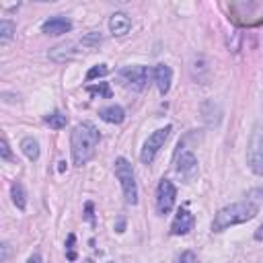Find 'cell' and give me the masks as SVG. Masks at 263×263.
<instances>
[{
    "label": "cell",
    "instance_id": "obj_24",
    "mask_svg": "<svg viewBox=\"0 0 263 263\" xmlns=\"http://www.w3.org/2000/svg\"><path fill=\"white\" fill-rule=\"evenodd\" d=\"M84 218L90 222V224H95V212H92V201H86V205H84Z\"/></svg>",
    "mask_w": 263,
    "mask_h": 263
},
{
    "label": "cell",
    "instance_id": "obj_18",
    "mask_svg": "<svg viewBox=\"0 0 263 263\" xmlns=\"http://www.w3.org/2000/svg\"><path fill=\"white\" fill-rule=\"evenodd\" d=\"M43 121H45L49 127H53V129H62V127H66L68 117H66L62 111H53V113L45 115V117H43Z\"/></svg>",
    "mask_w": 263,
    "mask_h": 263
},
{
    "label": "cell",
    "instance_id": "obj_22",
    "mask_svg": "<svg viewBox=\"0 0 263 263\" xmlns=\"http://www.w3.org/2000/svg\"><path fill=\"white\" fill-rule=\"evenodd\" d=\"M0 158L2 160H12V152H10V146H8V142H6L4 136L0 140Z\"/></svg>",
    "mask_w": 263,
    "mask_h": 263
},
{
    "label": "cell",
    "instance_id": "obj_13",
    "mask_svg": "<svg viewBox=\"0 0 263 263\" xmlns=\"http://www.w3.org/2000/svg\"><path fill=\"white\" fill-rule=\"evenodd\" d=\"M47 55H49V60H51V62L64 64V62H68V60H72V58H74V45H72V43H60V45L51 47Z\"/></svg>",
    "mask_w": 263,
    "mask_h": 263
},
{
    "label": "cell",
    "instance_id": "obj_7",
    "mask_svg": "<svg viewBox=\"0 0 263 263\" xmlns=\"http://www.w3.org/2000/svg\"><path fill=\"white\" fill-rule=\"evenodd\" d=\"M175 171L185 179V181H191L195 175H197V158L193 154L191 148H187L185 144L179 142V148L175 152Z\"/></svg>",
    "mask_w": 263,
    "mask_h": 263
},
{
    "label": "cell",
    "instance_id": "obj_29",
    "mask_svg": "<svg viewBox=\"0 0 263 263\" xmlns=\"http://www.w3.org/2000/svg\"><path fill=\"white\" fill-rule=\"evenodd\" d=\"M117 232H123V218L117 222Z\"/></svg>",
    "mask_w": 263,
    "mask_h": 263
},
{
    "label": "cell",
    "instance_id": "obj_19",
    "mask_svg": "<svg viewBox=\"0 0 263 263\" xmlns=\"http://www.w3.org/2000/svg\"><path fill=\"white\" fill-rule=\"evenodd\" d=\"M101 43H103V35H101V31H90V33H86V35L80 39V45H82V47H88V49L99 47Z\"/></svg>",
    "mask_w": 263,
    "mask_h": 263
},
{
    "label": "cell",
    "instance_id": "obj_17",
    "mask_svg": "<svg viewBox=\"0 0 263 263\" xmlns=\"http://www.w3.org/2000/svg\"><path fill=\"white\" fill-rule=\"evenodd\" d=\"M16 33V25L8 18H2L0 21V45H6Z\"/></svg>",
    "mask_w": 263,
    "mask_h": 263
},
{
    "label": "cell",
    "instance_id": "obj_9",
    "mask_svg": "<svg viewBox=\"0 0 263 263\" xmlns=\"http://www.w3.org/2000/svg\"><path fill=\"white\" fill-rule=\"evenodd\" d=\"M193 224H195L193 214L187 208H179V212H177V216H175V220L171 224V234L183 236V234H187V232L193 230Z\"/></svg>",
    "mask_w": 263,
    "mask_h": 263
},
{
    "label": "cell",
    "instance_id": "obj_11",
    "mask_svg": "<svg viewBox=\"0 0 263 263\" xmlns=\"http://www.w3.org/2000/svg\"><path fill=\"white\" fill-rule=\"evenodd\" d=\"M132 29V18L125 12H113L109 16V31L113 37H123Z\"/></svg>",
    "mask_w": 263,
    "mask_h": 263
},
{
    "label": "cell",
    "instance_id": "obj_21",
    "mask_svg": "<svg viewBox=\"0 0 263 263\" xmlns=\"http://www.w3.org/2000/svg\"><path fill=\"white\" fill-rule=\"evenodd\" d=\"M109 72V68H107V64H97V66H92L88 72H86V80H95V78H103L105 74Z\"/></svg>",
    "mask_w": 263,
    "mask_h": 263
},
{
    "label": "cell",
    "instance_id": "obj_12",
    "mask_svg": "<svg viewBox=\"0 0 263 263\" xmlns=\"http://www.w3.org/2000/svg\"><path fill=\"white\" fill-rule=\"evenodd\" d=\"M154 82L158 86L160 95H166L171 90V82H173V70L166 64H158L154 66Z\"/></svg>",
    "mask_w": 263,
    "mask_h": 263
},
{
    "label": "cell",
    "instance_id": "obj_20",
    "mask_svg": "<svg viewBox=\"0 0 263 263\" xmlns=\"http://www.w3.org/2000/svg\"><path fill=\"white\" fill-rule=\"evenodd\" d=\"M90 95H99V97H105V99H111V88L107 82H99V84H92L86 88Z\"/></svg>",
    "mask_w": 263,
    "mask_h": 263
},
{
    "label": "cell",
    "instance_id": "obj_14",
    "mask_svg": "<svg viewBox=\"0 0 263 263\" xmlns=\"http://www.w3.org/2000/svg\"><path fill=\"white\" fill-rule=\"evenodd\" d=\"M99 117L107 123H121L125 119V111L119 105H109V107H103L99 111Z\"/></svg>",
    "mask_w": 263,
    "mask_h": 263
},
{
    "label": "cell",
    "instance_id": "obj_28",
    "mask_svg": "<svg viewBox=\"0 0 263 263\" xmlns=\"http://www.w3.org/2000/svg\"><path fill=\"white\" fill-rule=\"evenodd\" d=\"M255 240H263V226H261V228L255 232Z\"/></svg>",
    "mask_w": 263,
    "mask_h": 263
},
{
    "label": "cell",
    "instance_id": "obj_10",
    "mask_svg": "<svg viewBox=\"0 0 263 263\" xmlns=\"http://www.w3.org/2000/svg\"><path fill=\"white\" fill-rule=\"evenodd\" d=\"M70 29H72V21L66 18V16H62V14L51 16V18L43 21V25H41V31H43L45 35H64V33H68Z\"/></svg>",
    "mask_w": 263,
    "mask_h": 263
},
{
    "label": "cell",
    "instance_id": "obj_16",
    "mask_svg": "<svg viewBox=\"0 0 263 263\" xmlns=\"http://www.w3.org/2000/svg\"><path fill=\"white\" fill-rule=\"evenodd\" d=\"M10 197H12V203L21 212L27 208V193H25V189H23V185L18 181H12V185H10Z\"/></svg>",
    "mask_w": 263,
    "mask_h": 263
},
{
    "label": "cell",
    "instance_id": "obj_8",
    "mask_svg": "<svg viewBox=\"0 0 263 263\" xmlns=\"http://www.w3.org/2000/svg\"><path fill=\"white\" fill-rule=\"evenodd\" d=\"M175 197H177V187L168 179H160L156 187V212L160 216L168 214L175 208Z\"/></svg>",
    "mask_w": 263,
    "mask_h": 263
},
{
    "label": "cell",
    "instance_id": "obj_4",
    "mask_svg": "<svg viewBox=\"0 0 263 263\" xmlns=\"http://www.w3.org/2000/svg\"><path fill=\"white\" fill-rule=\"evenodd\" d=\"M247 164L255 175H263V125L257 123L251 132L247 146Z\"/></svg>",
    "mask_w": 263,
    "mask_h": 263
},
{
    "label": "cell",
    "instance_id": "obj_15",
    "mask_svg": "<svg viewBox=\"0 0 263 263\" xmlns=\"http://www.w3.org/2000/svg\"><path fill=\"white\" fill-rule=\"evenodd\" d=\"M21 150H23V154L29 158V160H37L39 158V142L33 138V136H27V138H23L21 140Z\"/></svg>",
    "mask_w": 263,
    "mask_h": 263
},
{
    "label": "cell",
    "instance_id": "obj_3",
    "mask_svg": "<svg viewBox=\"0 0 263 263\" xmlns=\"http://www.w3.org/2000/svg\"><path fill=\"white\" fill-rule=\"evenodd\" d=\"M113 168H115V177L121 183L125 201L129 205H136L138 203V183H136V175H134L132 162L127 158H123V156H117L115 162H113Z\"/></svg>",
    "mask_w": 263,
    "mask_h": 263
},
{
    "label": "cell",
    "instance_id": "obj_26",
    "mask_svg": "<svg viewBox=\"0 0 263 263\" xmlns=\"http://www.w3.org/2000/svg\"><path fill=\"white\" fill-rule=\"evenodd\" d=\"M0 249H2L0 261H2V263H6V259H8V253H10V251H8V249H10V247H8V242H2V247H0Z\"/></svg>",
    "mask_w": 263,
    "mask_h": 263
},
{
    "label": "cell",
    "instance_id": "obj_23",
    "mask_svg": "<svg viewBox=\"0 0 263 263\" xmlns=\"http://www.w3.org/2000/svg\"><path fill=\"white\" fill-rule=\"evenodd\" d=\"M177 263H199V261H197V255H195L193 251H183V253L179 255Z\"/></svg>",
    "mask_w": 263,
    "mask_h": 263
},
{
    "label": "cell",
    "instance_id": "obj_5",
    "mask_svg": "<svg viewBox=\"0 0 263 263\" xmlns=\"http://www.w3.org/2000/svg\"><path fill=\"white\" fill-rule=\"evenodd\" d=\"M148 76H150V70L148 66H142V64H134V66H123L119 72H117V80L129 88V90H144L146 84H148Z\"/></svg>",
    "mask_w": 263,
    "mask_h": 263
},
{
    "label": "cell",
    "instance_id": "obj_6",
    "mask_svg": "<svg viewBox=\"0 0 263 263\" xmlns=\"http://www.w3.org/2000/svg\"><path fill=\"white\" fill-rule=\"evenodd\" d=\"M171 132H173V125H164V127H158L156 132H152V134L146 138V142H144V146H142V152H140V160H142L144 164H152V162H154L156 154L160 152V148H162L164 142L168 140Z\"/></svg>",
    "mask_w": 263,
    "mask_h": 263
},
{
    "label": "cell",
    "instance_id": "obj_25",
    "mask_svg": "<svg viewBox=\"0 0 263 263\" xmlns=\"http://www.w3.org/2000/svg\"><path fill=\"white\" fill-rule=\"evenodd\" d=\"M72 245H74V234H68V247H66V249H68V259H70V261L76 259V253H74V247H72Z\"/></svg>",
    "mask_w": 263,
    "mask_h": 263
},
{
    "label": "cell",
    "instance_id": "obj_27",
    "mask_svg": "<svg viewBox=\"0 0 263 263\" xmlns=\"http://www.w3.org/2000/svg\"><path fill=\"white\" fill-rule=\"evenodd\" d=\"M25 263H41V255H39V253H33Z\"/></svg>",
    "mask_w": 263,
    "mask_h": 263
},
{
    "label": "cell",
    "instance_id": "obj_2",
    "mask_svg": "<svg viewBox=\"0 0 263 263\" xmlns=\"http://www.w3.org/2000/svg\"><path fill=\"white\" fill-rule=\"evenodd\" d=\"M257 214H259V205L253 203L251 199L230 203V205L222 208V210L214 216V220H212V230H214V232H222V230H226V228H230V226H236V224H242V222L253 220Z\"/></svg>",
    "mask_w": 263,
    "mask_h": 263
},
{
    "label": "cell",
    "instance_id": "obj_1",
    "mask_svg": "<svg viewBox=\"0 0 263 263\" xmlns=\"http://www.w3.org/2000/svg\"><path fill=\"white\" fill-rule=\"evenodd\" d=\"M99 140H101V134H99V129L90 121H82V123L74 125L72 134H70L72 162L76 166L86 164L95 156L97 146H99Z\"/></svg>",
    "mask_w": 263,
    "mask_h": 263
}]
</instances>
